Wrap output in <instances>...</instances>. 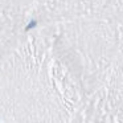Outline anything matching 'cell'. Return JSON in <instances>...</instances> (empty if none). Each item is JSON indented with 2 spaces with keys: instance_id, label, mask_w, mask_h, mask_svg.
Wrapping results in <instances>:
<instances>
[{
  "instance_id": "cell-1",
  "label": "cell",
  "mask_w": 123,
  "mask_h": 123,
  "mask_svg": "<svg viewBox=\"0 0 123 123\" xmlns=\"http://www.w3.org/2000/svg\"><path fill=\"white\" fill-rule=\"evenodd\" d=\"M36 24H37V23H36V21H35V20H33V21H31V23H29V24H28V25H27V28H25V29H27V31H29V29H32V28H35V27H36Z\"/></svg>"
}]
</instances>
